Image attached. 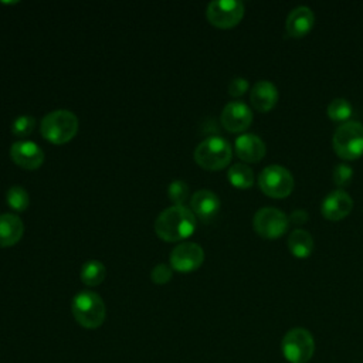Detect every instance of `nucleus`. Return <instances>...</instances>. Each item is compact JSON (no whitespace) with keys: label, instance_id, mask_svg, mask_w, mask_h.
<instances>
[{"label":"nucleus","instance_id":"nucleus-1","mask_svg":"<svg viewBox=\"0 0 363 363\" xmlns=\"http://www.w3.org/2000/svg\"><path fill=\"white\" fill-rule=\"evenodd\" d=\"M196 230V216L186 206H170L159 213L155 231L163 241H182Z\"/></svg>","mask_w":363,"mask_h":363},{"label":"nucleus","instance_id":"nucleus-2","mask_svg":"<svg viewBox=\"0 0 363 363\" xmlns=\"http://www.w3.org/2000/svg\"><path fill=\"white\" fill-rule=\"evenodd\" d=\"M78 130V118L68 109H55L44 115L40 132L51 143L61 145L71 140Z\"/></svg>","mask_w":363,"mask_h":363},{"label":"nucleus","instance_id":"nucleus-3","mask_svg":"<svg viewBox=\"0 0 363 363\" xmlns=\"http://www.w3.org/2000/svg\"><path fill=\"white\" fill-rule=\"evenodd\" d=\"M74 319L86 329L99 328L106 316V306L102 298L92 291L78 292L71 302Z\"/></svg>","mask_w":363,"mask_h":363},{"label":"nucleus","instance_id":"nucleus-4","mask_svg":"<svg viewBox=\"0 0 363 363\" xmlns=\"http://www.w3.org/2000/svg\"><path fill=\"white\" fill-rule=\"evenodd\" d=\"M233 156L231 145L221 136H208L194 149L196 163L206 170H220L225 167Z\"/></svg>","mask_w":363,"mask_h":363},{"label":"nucleus","instance_id":"nucleus-5","mask_svg":"<svg viewBox=\"0 0 363 363\" xmlns=\"http://www.w3.org/2000/svg\"><path fill=\"white\" fill-rule=\"evenodd\" d=\"M332 145L339 157L354 160L363 155V123L347 121L337 126Z\"/></svg>","mask_w":363,"mask_h":363},{"label":"nucleus","instance_id":"nucleus-6","mask_svg":"<svg viewBox=\"0 0 363 363\" xmlns=\"http://www.w3.org/2000/svg\"><path fill=\"white\" fill-rule=\"evenodd\" d=\"M281 352L289 363H308L315 352L312 333L305 328L289 329L281 340Z\"/></svg>","mask_w":363,"mask_h":363},{"label":"nucleus","instance_id":"nucleus-7","mask_svg":"<svg viewBox=\"0 0 363 363\" xmlns=\"http://www.w3.org/2000/svg\"><path fill=\"white\" fill-rule=\"evenodd\" d=\"M258 186L267 196L282 199L292 193L295 180L286 167L281 164H268L258 174Z\"/></svg>","mask_w":363,"mask_h":363},{"label":"nucleus","instance_id":"nucleus-8","mask_svg":"<svg viewBox=\"0 0 363 363\" xmlns=\"http://www.w3.org/2000/svg\"><path fill=\"white\" fill-rule=\"evenodd\" d=\"M252 225L262 238L277 240L288 230L289 217L279 208L262 207L254 214Z\"/></svg>","mask_w":363,"mask_h":363},{"label":"nucleus","instance_id":"nucleus-9","mask_svg":"<svg viewBox=\"0 0 363 363\" xmlns=\"http://www.w3.org/2000/svg\"><path fill=\"white\" fill-rule=\"evenodd\" d=\"M207 20L220 28L237 26L244 16V3L240 0H213L206 9Z\"/></svg>","mask_w":363,"mask_h":363},{"label":"nucleus","instance_id":"nucleus-10","mask_svg":"<svg viewBox=\"0 0 363 363\" xmlns=\"http://www.w3.org/2000/svg\"><path fill=\"white\" fill-rule=\"evenodd\" d=\"M204 261V251L200 244L183 241L170 252V267L177 272L196 271Z\"/></svg>","mask_w":363,"mask_h":363},{"label":"nucleus","instance_id":"nucleus-11","mask_svg":"<svg viewBox=\"0 0 363 363\" xmlns=\"http://www.w3.org/2000/svg\"><path fill=\"white\" fill-rule=\"evenodd\" d=\"M220 121L228 132H242L251 125L252 112L245 102L230 101L224 105Z\"/></svg>","mask_w":363,"mask_h":363},{"label":"nucleus","instance_id":"nucleus-12","mask_svg":"<svg viewBox=\"0 0 363 363\" xmlns=\"http://www.w3.org/2000/svg\"><path fill=\"white\" fill-rule=\"evenodd\" d=\"M10 157L17 166L26 170H34L43 164L44 152L33 140H17L10 147Z\"/></svg>","mask_w":363,"mask_h":363},{"label":"nucleus","instance_id":"nucleus-13","mask_svg":"<svg viewBox=\"0 0 363 363\" xmlns=\"http://www.w3.org/2000/svg\"><path fill=\"white\" fill-rule=\"evenodd\" d=\"M353 208V199L349 193H346L343 189H336L326 194L320 204V211L325 218L328 220H342Z\"/></svg>","mask_w":363,"mask_h":363},{"label":"nucleus","instance_id":"nucleus-14","mask_svg":"<svg viewBox=\"0 0 363 363\" xmlns=\"http://www.w3.org/2000/svg\"><path fill=\"white\" fill-rule=\"evenodd\" d=\"M220 199L218 196L207 189L197 190L190 197V210L194 213L196 217L208 221L217 216L220 210Z\"/></svg>","mask_w":363,"mask_h":363},{"label":"nucleus","instance_id":"nucleus-15","mask_svg":"<svg viewBox=\"0 0 363 363\" xmlns=\"http://www.w3.org/2000/svg\"><path fill=\"white\" fill-rule=\"evenodd\" d=\"M235 155L244 162H259L267 152L264 140L255 133H241L234 142Z\"/></svg>","mask_w":363,"mask_h":363},{"label":"nucleus","instance_id":"nucleus-16","mask_svg":"<svg viewBox=\"0 0 363 363\" xmlns=\"http://www.w3.org/2000/svg\"><path fill=\"white\" fill-rule=\"evenodd\" d=\"M315 24V14L308 6H298L292 9L286 17L285 28L291 37H303Z\"/></svg>","mask_w":363,"mask_h":363},{"label":"nucleus","instance_id":"nucleus-17","mask_svg":"<svg viewBox=\"0 0 363 363\" xmlns=\"http://www.w3.org/2000/svg\"><path fill=\"white\" fill-rule=\"evenodd\" d=\"M250 99L257 111L267 112L272 109L278 102V89L271 81L259 79L252 85Z\"/></svg>","mask_w":363,"mask_h":363},{"label":"nucleus","instance_id":"nucleus-18","mask_svg":"<svg viewBox=\"0 0 363 363\" xmlns=\"http://www.w3.org/2000/svg\"><path fill=\"white\" fill-rule=\"evenodd\" d=\"M24 233L21 218L13 213L0 214V247H11L17 244Z\"/></svg>","mask_w":363,"mask_h":363},{"label":"nucleus","instance_id":"nucleus-19","mask_svg":"<svg viewBox=\"0 0 363 363\" xmlns=\"http://www.w3.org/2000/svg\"><path fill=\"white\" fill-rule=\"evenodd\" d=\"M288 248L296 258H306L313 250V238L309 231L295 228L288 237Z\"/></svg>","mask_w":363,"mask_h":363},{"label":"nucleus","instance_id":"nucleus-20","mask_svg":"<svg viewBox=\"0 0 363 363\" xmlns=\"http://www.w3.org/2000/svg\"><path fill=\"white\" fill-rule=\"evenodd\" d=\"M106 277L105 265L98 259H88L81 267V281L88 286L99 285Z\"/></svg>","mask_w":363,"mask_h":363},{"label":"nucleus","instance_id":"nucleus-21","mask_svg":"<svg viewBox=\"0 0 363 363\" xmlns=\"http://www.w3.org/2000/svg\"><path fill=\"white\" fill-rule=\"evenodd\" d=\"M228 182L238 189H248L254 183V172L245 163H234L227 170Z\"/></svg>","mask_w":363,"mask_h":363},{"label":"nucleus","instance_id":"nucleus-22","mask_svg":"<svg viewBox=\"0 0 363 363\" xmlns=\"http://www.w3.org/2000/svg\"><path fill=\"white\" fill-rule=\"evenodd\" d=\"M7 204L16 211H24L30 204V196L21 186H11L6 193Z\"/></svg>","mask_w":363,"mask_h":363},{"label":"nucleus","instance_id":"nucleus-23","mask_svg":"<svg viewBox=\"0 0 363 363\" xmlns=\"http://www.w3.org/2000/svg\"><path fill=\"white\" fill-rule=\"evenodd\" d=\"M328 116L333 121H346L350 118L352 112H353V108L350 105V102L345 98H335L329 102L328 105Z\"/></svg>","mask_w":363,"mask_h":363},{"label":"nucleus","instance_id":"nucleus-24","mask_svg":"<svg viewBox=\"0 0 363 363\" xmlns=\"http://www.w3.org/2000/svg\"><path fill=\"white\" fill-rule=\"evenodd\" d=\"M167 194L174 206H183L189 197V184L182 179H174L167 187Z\"/></svg>","mask_w":363,"mask_h":363},{"label":"nucleus","instance_id":"nucleus-25","mask_svg":"<svg viewBox=\"0 0 363 363\" xmlns=\"http://www.w3.org/2000/svg\"><path fill=\"white\" fill-rule=\"evenodd\" d=\"M35 128V118L31 115L17 116L11 123V132L16 136H27Z\"/></svg>","mask_w":363,"mask_h":363},{"label":"nucleus","instance_id":"nucleus-26","mask_svg":"<svg viewBox=\"0 0 363 363\" xmlns=\"http://www.w3.org/2000/svg\"><path fill=\"white\" fill-rule=\"evenodd\" d=\"M353 177V169L347 163H337L333 169V182L335 184L342 189L350 184Z\"/></svg>","mask_w":363,"mask_h":363},{"label":"nucleus","instance_id":"nucleus-27","mask_svg":"<svg viewBox=\"0 0 363 363\" xmlns=\"http://www.w3.org/2000/svg\"><path fill=\"white\" fill-rule=\"evenodd\" d=\"M172 275H173V268L164 262L156 264L150 271V278L157 285L167 284L172 279Z\"/></svg>","mask_w":363,"mask_h":363},{"label":"nucleus","instance_id":"nucleus-28","mask_svg":"<svg viewBox=\"0 0 363 363\" xmlns=\"http://www.w3.org/2000/svg\"><path fill=\"white\" fill-rule=\"evenodd\" d=\"M250 84L244 77H234L228 84V94L233 96H241L247 92Z\"/></svg>","mask_w":363,"mask_h":363},{"label":"nucleus","instance_id":"nucleus-29","mask_svg":"<svg viewBox=\"0 0 363 363\" xmlns=\"http://www.w3.org/2000/svg\"><path fill=\"white\" fill-rule=\"evenodd\" d=\"M289 220H291L292 223L301 225V224H303L305 221H308V211H305V210H302V208H296V210H294V211L291 213Z\"/></svg>","mask_w":363,"mask_h":363}]
</instances>
